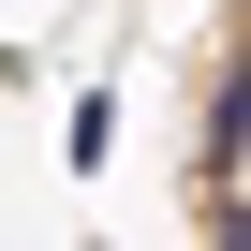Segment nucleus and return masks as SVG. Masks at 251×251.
<instances>
[{
	"label": "nucleus",
	"mask_w": 251,
	"mask_h": 251,
	"mask_svg": "<svg viewBox=\"0 0 251 251\" xmlns=\"http://www.w3.org/2000/svg\"><path fill=\"white\" fill-rule=\"evenodd\" d=\"M222 251H251V207H222Z\"/></svg>",
	"instance_id": "f257e3e1"
}]
</instances>
